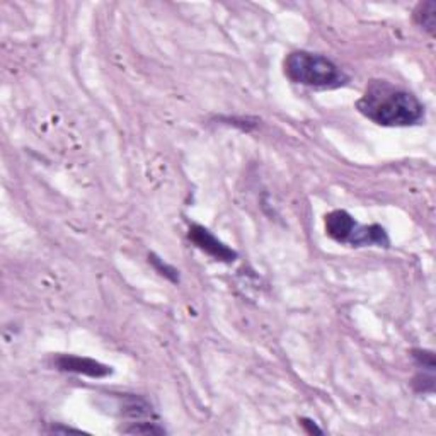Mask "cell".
<instances>
[{
    "label": "cell",
    "instance_id": "cell-8",
    "mask_svg": "<svg viewBox=\"0 0 436 436\" xmlns=\"http://www.w3.org/2000/svg\"><path fill=\"white\" fill-rule=\"evenodd\" d=\"M414 21L419 28L425 29L431 36L436 33V2L435 0H426L419 2L414 9Z\"/></svg>",
    "mask_w": 436,
    "mask_h": 436
},
{
    "label": "cell",
    "instance_id": "cell-2",
    "mask_svg": "<svg viewBox=\"0 0 436 436\" xmlns=\"http://www.w3.org/2000/svg\"><path fill=\"white\" fill-rule=\"evenodd\" d=\"M285 75L292 82L314 89H338L348 82L346 74L327 57L309 52H293L285 58Z\"/></svg>",
    "mask_w": 436,
    "mask_h": 436
},
{
    "label": "cell",
    "instance_id": "cell-3",
    "mask_svg": "<svg viewBox=\"0 0 436 436\" xmlns=\"http://www.w3.org/2000/svg\"><path fill=\"white\" fill-rule=\"evenodd\" d=\"M188 237H190V241L198 247V249L207 253L208 256H212V258H215L217 261L234 263L237 259L236 251H232L229 246H225L224 242L218 241L203 225L193 224L190 227V232H188Z\"/></svg>",
    "mask_w": 436,
    "mask_h": 436
},
{
    "label": "cell",
    "instance_id": "cell-10",
    "mask_svg": "<svg viewBox=\"0 0 436 436\" xmlns=\"http://www.w3.org/2000/svg\"><path fill=\"white\" fill-rule=\"evenodd\" d=\"M149 263L152 264V266L155 268V271H157L159 275H162L164 278L169 280L171 283H174V285L179 283V271L176 270L174 266H171V264H167L166 261H164V259L159 258L157 254H150Z\"/></svg>",
    "mask_w": 436,
    "mask_h": 436
},
{
    "label": "cell",
    "instance_id": "cell-7",
    "mask_svg": "<svg viewBox=\"0 0 436 436\" xmlns=\"http://www.w3.org/2000/svg\"><path fill=\"white\" fill-rule=\"evenodd\" d=\"M120 409L123 416L132 418V419H145V418L154 416L152 406H150L145 399H142V397H137V396L121 397Z\"/></svg>",
    "mask_w": 436,
    "mask_h": 436
},
{
    "label": "cell",
    "instance_id": "cell-5",
    "mask_svg": "<svg viewBox=\"0 0 436 436\" xmlns=\"http://www.w3.org/2000/svg\"><path fill=\"white\" fill-rule=\"evenodd\" d=\"M348 244L353 247H367V246L389 247L391 241H389V236L387 232H385V229L380 227V225L356 224L350 239H348Z\"/></svg>",
    "mask_w": 436,
    "mask_h": 436
},
{
    "label": "cell",
    "instance_id": "cell-13",
    "mask_svg": "<svg viewBox=\"0 0 436 436\" xmlns=\"http://www.w3.org/2000/svg\"><path fill=\"white\" fill-rule=\"evenodd\" d=\"M50 433H81V430H75V428H65V426H58L54 425L50 430Z\"/></svg>",
    "mask_w": 436,
    "mask_h": 436
},
{
    "label": "cell",
    "instance_id": "cell-4",
    "mask_svg": "<svg viewBox=\"0 0 436 436\" xmlns=\"http://www.w3.org/2000/svg\"><path fill=\"white\" fill-rule=\"evenodd\" d=\"M54 365H57L58 370L62 372L79 373V375H87L92 377V379H103V377H108L113 373V368L108 367V365L74 355L58 356V358L54 360Z\"/></svg>",
    "mask_w": 436,
    "mask_h": 436
},
{
    "label": "cell",
    "instance_id": "cell-12",
    "mask_svg": "<svg viewBox=\"0 0 436 436\" xmlns=\"http://www.w3.org/2000/svg\"><path fill=\"white\" fill-rule=\"evenodd\" d=\"M300 423H302V426L305 428V430H307V433H317V435H322V430L321 428H319L316 423L312 421V419H307V418H304V419H300Z\"/></svg>",
    "mask_w": 436,
    "mask_h": 436
},
{
    "label": "cell",
    "instance_id": "cell-6",
    "mask_svg": "<svg viewBox=\"0 0 436 436\" xmlns=\"http://www.w3.org/2000/svg\"><path fill=\"white\" fill-rule=\"evenodd\" d=\"M358 222L345 210H334L326 217V232L331 239L341 244H348L351 232Z\"/></svg>",
    "mask_w": 436,
    "mask_h": 436
},
{
    "label": "cell",
    "instance_id": "cell-11",
    "mask_svg": "<svg viewBox=\"0 0 436 436\" xmlns=\"http://www.w3.org/2000/svg\"><path fill=\"white\" fill-rule=\"evenodd\" d=\"M413 358H414V362H416L419 370H426V372H435L436 370L433 351L413 350Z\"/></svg>",
    "mask_w": 436,
    "mask_h": 436
},
{
    "label": "cell",
    "instance_id": "cell-1",
    "mask_svg": "<svg viewBox=\"0 0 436 436\" xmlns=\"http://www.w3.org/2000/svg\"><path fill=\"white\" fill-rule=\"evenodd\" d=\"M356 108L382 127H411L425 116V108L416 96L385 81H373Z\"/></svg>",
    "mask_w": 436,
    "mask_h": 436
},
{
    "label": "cell",
    "instance_id": "cell-9",
    "mask_svg": "<svg viewBox=\"0 0 436 436\" xmlns=\"http://www.w3.org/2000/svg\"><path fill=\"white\" fill-rule=\"evenodd\" d=\"M121 431L127 435H166V430L154 421L130 423V426L121 428Z\"/></svg>",
    "mask_w": 436,
    "mask_h": 436
}]
</instances>
